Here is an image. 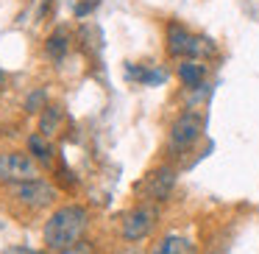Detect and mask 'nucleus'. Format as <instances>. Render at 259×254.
I'll list each match as a JSON object with an SVG mask.
<instances>
[{
  "instance_id": "15",
  "label": "nucleus",
  "mask_w": 259,
  "mask_h": 254,
  "mask_svg": "<svg viewBox=\"0 0 259 254\" xmlns=\"http://www.w3.org/2000/svg\"><path fill=\"white\" fill-rule=\"evenodd\" d=\"M98 3H101V0H81L78 6H75V17H87L90 12L98 9Z\"/></svg>"
},
{
  "instance_id": "3",
  "label": "nucleus",
  "mask_w": 259,
  "mask_h": 254,
  "mask_svg": "<svg viewBox=\"0 0 259 254\" xmlns=\"http://www.w3.org/2000/svg\"><path fill=\"white\" fill-rule=\"evenodd\" d=\"M39 168L28 154H0V182L3 185H25V182H39Z\"/></svg>"
},
{
  "instance_id": "11",
  "label": "nucleus",
  "mask_w": 259,
  "mask_h": 254,
  "mask_svg": "<svg viewBox=\"0 0 259 254\" xmlns=\"http://www.w3.org/2000/svg\"><path fill=\"white\" fill-rule=\"evenodd\" d=\"M125 73H128V79H137L142 81V84H162L164 81V70H145V67H137V64H128L125 67Z\"/></svg>"
},
{
  "instance_id": "17",
  "label": "nucleus",
  "mask_w": 259,
  "mask_h": 254,
  "mask_svg": "<svg viewBox=\"0 0 259 254\" xmlns=\"http://www.w3.org/2000/svg\"><path fill=\"white\" fill-rule=\"evenodd\" d=\"M6 254H42V251H34V248H25V246H12L6 248Z\"/></svg>"
},
{
  "instance_id": "10",
  "label": "nucleus",
  "mask_w": 259,
  "mask_h": 254,
  "mask_svg": "<svg viewBox=\"0 0 259 254\" xmlns=\"http://www.w3.org/2000/svg\"><path fill=\"white\" fill-rule=\"evenodd\" d=\"M67 48H70V37H67V31H64V28L53 31V34L45 40V53L51 59H56V62L67 56Z\"/></svg>"
},
{
  "instance_id": "8",
  "label": "nucleus",
  "mask_w": 259,
  "mask_h": 254,
  "mask_svg": "<svg viewBox=\"0 0 259 254\" xmlns=\"http://www.w3.org/2000/svg\"><path fill=\"white\" fill-rule=\"evenodd\" d=\"M151 254H195V243L181 235H164Z\"/></svg>"
},
{
  "instance_id": "14",
  "label": "nucleus",
  "mask_w": 259,
  "mask_h": 254,
  "mask_svg": "<svg viewBox=\"0 0 259 254\" xmlns=\"http://www.w3.org/2000/svg\"><path fill=\"white\" fill-rule=\"evenodd\" d=\"M45 90H36V92H31L28 95V103H25V109L28 112H39V109H45Z\"/></svg>"
},
{
  "instance_id": "2",
  "label": "nucleus",
  "mask_w": 259,
  "mask_h": 254,
  "mask_svg": "<svg viewBox=\"0 0 259 254\" xmlns=\"http://www.w3.org/2000/svg\"><path fill=\"white\" fill-rule=\"evenodd\" d=\"M167 53L173 59H198L214 53V45L203 37H195L179 23H167Z\"/></svg>"
},
{
  "instance_id": "13",
  "label": "nucleus",
  "mask_w": 259,
  "mask_h": 254,
  "mask_svg": "<svg viewBox=\"0 0 259 254\" xmlns=\"http://www.w3.org/2000/svg\"><path fill=\"white\" fill-rule=\"evenodd\" d=\"M59 120H62V109H59V106H45V112H42V118H39V129H42V134H45V137L56 134Z\"/></svg>"
},
{
  "instance_id": "6",
  "label": "nucleus",
  "mask_w": 259,
  "mask_h": 254,
  "mask_svg": "<svg viewBox=\"0 0 259 254\" xmlns=\"http://www.w3.org/2000/svg\"><path fill=\"white\" fill-rule=\"evenodd\" d=\"M156 218H159L156 204H140V207H134L123 218V240H128V243L145 240L153 232V226H156Z\"/></svg>"
},
{
  "instance_id": "4",
  "label": "nucleus",
  "mask_w": 259,
  "mask_h": 254,
  "mask_svg": "<svg viewBox=\"0 0 259 254\" xmlns=\"http://www.w3.org/2000/svg\"><path fill=\"white\" fill-rule=\"evenodd\" d=\"M203 134V118L198 112H184L176 118V123L170 126V151L173 154H184L187 148H192L198 142V137Z\"/></svg>"
},
{
  "instance_id": "18",
  "label": "nucleus",
  "mask_w": 259,
  "mask_h": 254,
  "mask_svg": "<svg viewBox=\"0 0 259 254\" xmlns=\"http://www.w3.org/2000/svg\"><path fill=\"white\" fill-rule=\"evenodd\" d=\"M120 254H142V248L134 246V248H125V251H120Z\"/></svg>"
},
{
  "instance_id": "16",
  "label": "nucleus",
  "mask_w": 259,
  "mask_h": 254,
  "mask_svg": "<svg viewBox=\"0 0 259 254\" xmlns=\"http://www.w3.org/2000/svg\"><path fill=\"white\" fill-rule=\"evenodd\" d=\"M59 254H92V243L90 240H78L75 246L64 248V251H59Z\"/></svg>"
},
{
  "instance_id": "9",
  "label": "nucleus",
  "mask_w": 259,
  "mask_h": 254,
  "mask_svg": "<svg viewBox=\"0 0 259 254\" xmlns=\"http://www.w3.org/2000/svg\"><path fill=\"white\" fill-rule=\"evenodd\" d=\"M179 79L184 81L190 90H195V87H201L203 79H206V67H203V62H198V59H184V62L179 64Z\"/></svg>"
},
{
  "instance_id": "1",
  "label": "nucleus",
  "mask_w": 259,
  "mask_h": 254,
  "mask_svg": "<svg viewBox=\"0 0 259 254\" xmlns=\"http://www.w3.org/2000/svg\"><path fill=\"white\" fill-rule=\"evenodd\" d=\"M87 226H90V209L81 204H64L45 221V229H42L45 246L51 251H64L78 240H84Z\"/></svg>"
},
{
  "instance_id": "5",
  "label": "nucleus",
  "mask_w": 259,
  "mask_h": 254,
  "mask_svg": "<svg viewBox=\"0 0 259 254\" xmlns=\"http://www.w3.org/2000/svg\"><path fill=\"white\" fill-rule=\"evenodd\" d=\"M9 193H12L14 201H20L28 209H45L59 198L56 187H53L51 182H42V179L39 182H25V185H12Z\"/></svg>"
},
{
  "instance_id": "7",
  "label": "nucleus",
  "mask_w": 259,
  "mask_h": 254,
  "mask_svg": "<svg viewBox=\"0 0 259 254\" xmlns=\"http://www.w3.org/2000/svg\"><path fill=\"white\" fill-rule=\"evenodd\" d=\"M173 185H176V170L167 168V165H162V168L151 170V173L137 185V193H142L151 204H156V201H164V198L170 196Z\"/></svg>"
},
{
  "instance_id": "12",
  "label": "nucleus",
  "mask_w": 259,
  "mask_h": 254,
  "mask_svg": "<svg viewBox=\"0 0 259 254\" xmlns=\"http://www.w3.org/2000/svg\"><path fill=\"white\" fill-rule=\"evenodd\" d=\"M28 151L34 154V157L39 159V162H45V165H51V162H53V148L48 146V142L42 140L39 134H31V137H28Z\"/></svg>"
},
{
  "instance_id": "20",
  "label": "nucleus",
  "mask_w": 259,
  "mask_h": 254,
  "mask_svg": "<svg viewBox=\"0 0 259 254\" xmlns=\"http://www.w3.org/2000/svg\"><path fill=\"white\" fill-rule=\"evenodd\" d=\"M0 84H3V70H0Z\"/></svg>"
},
{
  "instance_id": "19",
  "label": "nucleus",
  "mask_w": 259,
  "mask_h": 254,
  "mask_svg": "<svg viewBox=\"0 0 259 254\" xmlns=\"http://www.w3.org/2000/svg\"><path fill=\"white\" fill-rule=\"evenodd\" d=\"M53 0H42V14H48V9H51Z\"/></svg>"
}]
</instances>
